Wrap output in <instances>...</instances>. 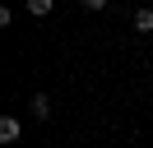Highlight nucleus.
Masks as SVG:
<instances>
[{"instance_id": "f257e3e1", "label": "nucleus", "mask_w": 153, "mask_h": 148, "mask_svg": "<svg viewBox=\"0 0 153 148\" xmlns=\"http://www.w3.org/2000/svg\"><path fill=\"white\" fill-rule=\"evenodd\" d=\"M23 134V125H19V116H0V144H14V139Z\"/></svg>"}, {"instance_id": "f03ea898", "label": "nucleus", "mask_w": 153, "mask_h": 148, "mask_svg": "<svg viewBox=\"0 0 153 148\" xmlns=\"http://www.w3.org/2000/svg\"><path fill=\"white\" fill-rule=\"evenodd\" d=\"M47 116H51V97L37 92V97H33V120H47Z\"/></svg>"}, {"instance_id": "7ed1b4c3", "label": "nucleus", "mask_w": 153, "mask_h": 148, "mask_svg": "<svg viewBox=\"0 0 153 148\" xmlns=\"http://www.w3.org/2000/svg\"><path fill=\"white\" fill-rule=\"evenodd\" d=\"M134 28H139V33H153V5L134 9Z\"/></svg>"}, {"instance_id": "39448f33", "label": "nucleus", "mask_w": 153, "mask_h": 148, "mask_svg": "<svg viewBox=\"0 0 153 148\" xmlns=\"http://www.w3.org/2000/svg\"><path fill=\"white\" fill-rule=\"evenodd\" d=\"M79 5H84V9H107L111 0H79Z\"/></svg>"}, {"instance_id": "20e7f679", "label": "nucleus", "mask_w": 153, "mask_h": 148, "mask_svg": "<svg viewBox=\"0 0 153 148\" xmlns=\"http://www.w3.org/2000/svg\"><path fill=\"white\" fill-rule=\"evenodd\" d=\"M51 9H56V0H28V14H37V18L51 14Z\"/></svg>"}]
</instances>
